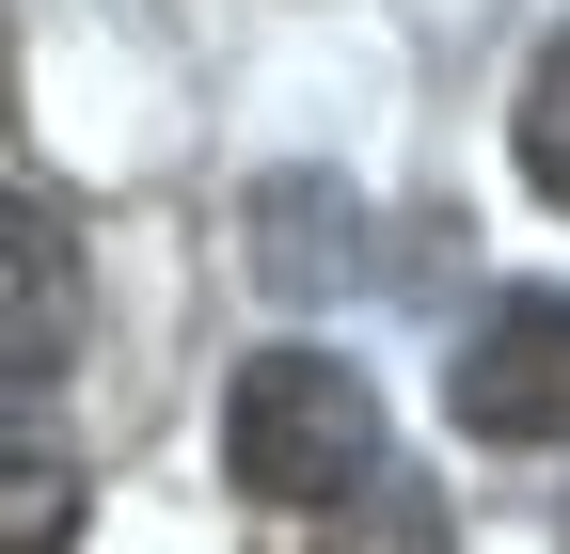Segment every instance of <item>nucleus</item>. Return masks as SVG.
Segmentation results:
<instances>
[{"mask_svg": "<svg viewBox=\"0 0 570 554\" xmlns=\"http://www.w3.org/2000/svg\"><path fill=\"white\" fill-rule=\"evenodd\" d=\"M254 286L269 301H348L365 286V190L348 175H269L254 190Z\"/></svg>", "mask_w": 570, "mask_h": 554, "instance_id": "4", "label": "nucleus"}, {"mask_svg": "<svg viewBox=\"0 0 570 554\" xmlns=\"http://www.w3.org/2000/svg\"><path fill=\"white\" fill-rule=\"evenodd\" d=\"M80 538V459L32 412V380H0V554H63Z\"/></svg>", "mask_w": 570, "mask_h": 554, "instance_id": "5", "label": "nucleus"}, {"mask_svg": "<svg viewBox=\"0 0 570 554\" xmlns=\"http://www.w3.org/2000/svg\"><path fill=\"white\" fill-rule=\"evenodd\" d=\"M63 333H80V222L0 190V380H48Z\"/></svg>", "mask_w": 570, "mask_h": 554, "instance_id": "3", "label": "nucleus"}, {"mask_svg": "<svg viewBox=\"0 0 570 554\" xmlns=\"http://www.w3.org/2000/svg\"><path fill=\"white\" fill-rule=\"evenodd\" d=\"M444 412L475 444H570V286H508L444 365Z\"/></svg>", "mask_w": 570, "mask_h": 554, "instance_id": "2", "label": "nucleus"}, {"mask_svg": "<svg viewBox=\"0 0 570 554\" xmlns=\"http://www.w3.org/2000/svg\"><path fill=\"white\" fill-rule=\"evenodd\" d=\"M508 144H523V190H539V206H570V17H554V32H539V63H523Z\"/></svg>", "mask_w": 570, "mask_h": 554, "instance_id": "6", "label": "nucleus"}, {"mask_svg": "<svg viewBox=\"0 0 570 554\" xmlns=\"http://www.w3.org/2000/svg\"><path fill=\"white\" fill-rule=\"evenodd\" d=\"M223 475L254 507H348L381 475V396L365 365H333V349H254L238 396H223Z\"/></svg>", "mask_w": 570, "mask_h": 554, "instance_id": "1", "label": "nucleus"}]
</instances>
